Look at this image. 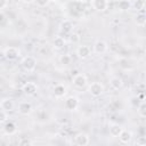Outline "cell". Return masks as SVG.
I'll return each instance as SVG.
<instances>
[{"instance_id": "obj_25", "label": "cell", "mask_w": 146, "mask_h": 146, "mask_svg": "<svg viewBox=\"0 0 146 146\" xmlns=\"http://www.w3.org/2000/svg\"><path fill=\"white\" fill-rule=\"evenodd\" d=\"M70 40H71L73 43H76V42L80 41V36H79L78 33H75V32H71V33H70Z\"/></svg>"}, {"instance_id": "obj_2", "label": "cell", "mask_w": 146, "mask_h": 146, "mask_svg": "<svg viewBox=\"0 0 146 146\" xmlns=\"http://www.w3.org/2000/svg\"><path fill=\"white\" fill-rule=\"evenodd\" d=\"M22 66L26 72H33L36 67V59L33 56H25L22 59Z\"/></svg>"}, {"instance_id": "obj_5", "label": "cell", "mask_w": 146, "mask_h": 146, "mask_svg": "<svg viewBox=\"0 0 146 146\" xmlns=\"http://www.w3.org/2000/svg\"><path fill=\"white\" fill-rule=\"evenodd\" d=\"M72 82H73V84H74L76 88H84V87L87 86V83H88V79H87V76H86L84 74L78 73V74H75V75L73 76Z\"/></svg>"}, {"instance_id": "obj_12", "label": "cell", "mask_w": 146, "mask_h": 146, "mask_svg": "<svg viewBox=\"0 0 146 146\" xmlns=\"http://www.w3.org/2000/svg\"><path fill=\"white\" fill-rule=\"evenodd\" d=\"M32 112V104L30 102H21L18 104V113L22 115H29Z\"/></svg>"}, {"instance_id": "obj_23", "label": "cell", "mask_w": 146, "mask_h": 146, "mask_svg": "<svg viewBox=\"0 0 146 146\" xmlns=\"http://www.w3.org/2000/svg\"><path fill=\"white\" fill-rule=\"evenodd\" d=\"M71 60H72V58H71L70 55H62L60 58H59L60 64H64V65H68L71 63Z\"/></svg>"}, {"instance_id": "obj_6", "label": "cell", "mask_w": 146, "mask_h": 146, "mask_svg": "<svg viewBox=\"0 0 146 146\" xmlns=\"http://www.w3.org/2000/svg\"><path fill=\"white\" fill-rule=\"evenodd\" d=\"M22 91L27 96H33L38 91V86H36V83L31 82V81L30 82H25L23 84V87H22Z\"/></svg>"}, {"instance_id": "obj_8", "label": "cell", "mask_w": 146, "mask_h": 146, "mask_svg": "<svg viewBox=\"0 0 146 146\" xmlns=\"http://www.w3.org/2000/svg\"><path fill=\"white\" fill-rule=\"evenodd\" d=\"M76 55L81 59H86L91 55V48L88 44H82L76 48Z\"/></svg>"}, {"instance_id": "obj_14", "label": "cell", "mask_w": 146, "mask_h": 146, "mask_svg": "<svg viewBox=\"0 0 146 146\" xmlns=\"http://www.w3.org/2000/svg\"><path fill=\"white\" fill-rule=\"evenodd\" d=\"M14 102H13V99H10V98H5V99H2L1 102H0V107H1V110L2 111H6V112H11L13 110H14Z\"/></svg>"}, {"instance_id": "obj_31", "label": "cell", "mask_w": 146, "mask_h": 146, "mask_svg": "<svg viewBox=\"0 0 146 146\" xmlns=\"http://www.w3.org/2000/svg\"><path fill=\"white\" fill-rule=\"evenodd\" d=\"M8 6V0H0V10L5 9Z\"/></svg>"}, {"instance_id": "obj_30", "label": "cell", "mask_w": 146, "mask_h": 146, "mask_svg": "<svg viewBox=\"0 0 146 146\" xmlns=\"http://www.w3.org/2000/svg\"><path fill=\"white\" fill-rule=\"evenodd\" d=\"M145 144H146V139H145V137H140V138L137 140V145L145 146Z\"/></svg>"}, {"instance_id": "obj_1", "label": "cell", "mask_w": 146, "mask_h": 146, "mask_svg": "<svg viewBox=\"0 0 146 146\" xmlns=\"http://www.w3.org/2000/svg\"><path fill=\"white\" fill-rule=\"evenodd\" d=\"M88 91L89 94L92 96V97H99L104 94L105 91V88H104V84L100 83V82H91L88 87Z\"/></svg>"}, {"instance_id": "obj_33", "label": "cell", "mask_w": 146, "mask_h": 146, "mask_svg": "<svg viewBox=\"0 0 146 146\" xmlns=\"http://www.w3.org/2000/svg\"><path fill=\"white\" fill-rule=\"evenodd\" d=\"M139 98H140V100H144V92H141V94L139 95Z\"/></svg>"}, {"instance_id": "obj_13", "label": "cell", "mask_w": 146, "mask_h": 146, "mask_svg": "<svg viewBox=\"0 0 146 146\" xmlns=\"http://www.w3.org/2000/svg\"><path fill=\"white\" fill-rule=\"evenodd\" d=\"M117 138H119L120 143H122V144H129L131 141V139H132V132L129 131V130L122 129V131H121V133L119 135Z\"/></svg>"}, {"instance_id": "obj_10", "label": "cell", "mask_w": 146, "mask_h": 146, "mask_svg": "<svg viewBox=\"0 0 146 146\" xmlns=\"http://www.w3.org/2000/svg\"><path fill=\"white\" fill-rule=\"evenodd\" d=\"M107 49H108V46H107V43H106L105 41H103V40L96 41V42L94 43V46H92V51L96 52V54H104V52L107 51Z\"/></svg>"}, {"instance_id": "obj_3", "label": "cell", "mask_w": 146, "mask_h": 146, "mask_svg": "<svg viewBox=\"0 0 146 146\" xmlns=\"http://www.w3.org/2000/svg\"><path fill=\"white\" fill-rule=\"evenodd\" d=\"M64 107L67 111H75L79 107V99L75 96H68L64 100Z\"/></svg>"}, {"instance_id": "obj_28", "label": "cell", "mask_w": 146, "mask_h": 146, "mask_svg": "<svg viewBox=\"0 0 146 146\" xmlns=\"http://www.w3.org/2000/svg\"><path fill=\"white\" fill-rule=\"evenodd\" d=\"M7 112L6 111H0V123L6 122L7 121Z\"/></svg>"}, {"instance_id": "obj_32", "label": "cell", "mask_w": 146, "mask_h": 146, "mask_svg": "<svg viewBox=\"0 0 146 146\" xmlns=\"http://www.w3.org/2000/svg\"><path fill=\"white\" fill-rule=\"evenodd\" d=\"M25 3H32V2H34V0H23Z\"/></svg>"}, {"instance_id": "obj_15", "label": "cell", "mask_w": 146, "mask_h": 146, "mask_svg": "<svg viewBox=\"0 0 146 146\" xmlns=\"http://www.w3.org/2000/svg\"><path fill=\"white\" fill-rule=\"evenodd\" d=\"M73 23L70 21V19H65V21H63L62 23H60V25H59V30L62 31V32H64V33H71L72 31H73Z\"/></svg>"}, {"instance_id": "obj_34", "label": "cell", "mask_w": 146, "mask_h": 146, "mask_svg": "<svg viewBox=\"0 0 146 146\" xmlns=\"http://www.w3.org/2000/svg\"><path fill=\"white\" fill-rule=\"evenodd\" d=\"M50 1H52V2H57V1H59V0H50Z\"/></svg>"}, {"instance_id": "obj_19", "label": "cell", "mask_w": 146, "mask_h": 146, "mask_svg": "<svg viewBox=\"0 0 146 146\" xmlns=\"http://www.w3.org/2000/svg\"><path fill=\"white\" fill-rule=\"evenodd\" d=\"M122 129H123V128H122L120 124H117V123H114V124L110 125V129H108V131H110V135H111L112 137H119V135L121 133Z\"/></svg>"}, {"instance_id": "obj_17", "label": "cell", "mask_w": 146, "mask_h": 146, "mask_svg": "<svg viewBox=\"0 0 146 146\" xmlns=\"http://www.w3.org/2000/svg\"><path fill=\"white\" fill-rule=\"evenodd\" d=\"M116 8L120 11H127L131 8V2L130 0H119L116 3Z\"/></svg>"}, {"instance_id": "obj_27", "label": "cell", "mask_w": 146, "mask_h": 146, "mask_svg": "<svg viewBox=\"0 0 146 146\" xmlns=\"http://www.w3.org/2000/svg\"><path fill=\"white\" fill-rule=\"evenodd\" d=\"M34 2L36 3V6H38V7L43 8V7H47V6L49 5L50 0H34Z\"/></svg>"}, {"instance_id": "obj_21", "label": "cell", "mask_w": 146, "mask_h": 146, "mask_svg": "<svg viewBox=\"0 0 146 146\" xmlns=\"http://www.w3.org/2000/svg\"><path fill=\"white\" fill-rule=\"evenodd\" d=\"M110 86H111L113 89L117 90V89H120V88L123 86V81H122V79L119 78V76H113V78L110 80Z\"/></svg>"}, {"instance_id": "obj_11", "label": "cell", "mask_w": 146, "mask_h": 146, "mask_svg": "<svg viewBox=\"0 0 146 146\" xmlns=\"http://www.w3.org/2000/svg\"><path fill=\"white\" fill-rule=\"evenodd\" d=\"M3 132L8 136H13L17 132V125L13 121H6L3 124Z\"/></svg>"}, {"instance_id": "obj_29", "label": "cell", "mask_w": 146, "mask_h": 146, "mask_svg": "<svg viewBox=\"0 0 146 146\" xmlns=\"http://www.w3.org/2000/svg\"><path fill=\"white\" fill-rule=\"evenodd\" d=\"M7 22V16L2 13V11H0V25H2L3 23H6Z\"/></svg>"}, {"instance_id": "obj_24", "label": "cell", "mask_w": 146, "mask_h": 146, "mask_svg": "<svg viewBox=\"0 0 146 146\" xmlns=\"http://www.w3.org/2000/svg\"><path fill=\"white\" fill-rule=\"evenodd\" d=\"M144 7H145V0H137L135 2V8L138 11H143L144 10Z\"/></svg>"}, {"instance_id": "obj_18", "label": "cell", "mask_w": 146, "mask_h": 146, "mask_svg": "<svg viewBox=\"0 0 146 146\" xmlns=\"http://www.w3.org/2000/svg\"><path fill=\"white\" fill-rule=\"evenodd\" d=\"M135 23H136L138 26H140V27L145 26V23H146V15L144 14V11L137 13V15L135 16Z\"/></svg>"}, {"instance_id": "obj_7", "label": "cell", "mask_w": 146, "mask_h": 146, "mask_svg": "<svg viewBox=\"0 0 146 146\" xmlns=\"http://www.w3.org/2000/svg\"><path fill=\"white\" fill-rule=\"evenodd\" d=\"M90 5L96 11H105L108 8V0H91Z\"/></svg>"}, {"instance_id": "obj_22", "label": "cell", "mask_w": 146, "mask_h": 146, "mask_svg": "<svg viewBox=\"0 0 146 146\" xmlns=\"http://www.w3.org/2000/svg\"><path fill=\"white\" fill-rule=\"evenodd\" d=\"M137 114L140 116V117H145L146 116V104L144 100H141L137 107Z\"/></svg>"}, {"instance_id": "obj_20", "label": "cell", "mask_w": 146, "mask_h": 146, "mask_svg": "<svg viewBox=\"0 0 146 146\" xmlns=\"http://www.w3.org/2000/svg\"><path fill=\"white\" fill-rule=\"evenodd\" d=\"M65 44H66V41H65V39L62 38V36H56V38L54 39V41H52V46H54V48L57 49V50L63 49Z\"/></svg>"}, {"instance_id": "obj_16", "label": "cell", "mask_w": 146, "mask_h": 146, "mask_svg": "<svg viewBox=\"0 0 146 146\" xmlns=\"http://www.w3.org/2000/svg\"><path fill=\"white\" fill-rule=\"evenodd\" d=\"M65 95H66V87L64 84L59 83V84L55 86V88H54V96L56 98H63Z\"/></svg>"}, {"instance_id": "obj_9", "label": "cell", "mask_w": 146, "mask_h": 146, "mask_svg": "<svg viewBox=\"0 0 146 146\" xmlns=\"http://www.w3.org/2000/svg\"><path fill=\"white\" fill-rule=\"evenodd\" d=\"M74 143L79 146H86L90 143V139H89V136L84 132H78L75 136H74Z\"/></svg>"}, {"instance_id": "obj_4", "label": "cell", "mask_w": 146, "mask_h": 146, "mask_svg": "<svg viewBox=\"0 0 146 146\" xmlns=\"http://www.w3.org/2000/svg\"><path fill=\"white\" fill-rule=\"evenodd\" d=\"M19 55H21V51H19V49L16 48V47H7V48L3 50V56H5L8 60H14V59H16Z\"/></svg>"}, {"instance_id": "obj_26", "label": "cell", "mask_w": 146, "mask_h": 146, "mask_svg": "<svg viewBox=\"0 0 146 146\" xmlns=\"http://www.w3.org/2000/svg\"><path fill=\"white\" fill-rule=\"evenodd\" d=\"M18 144L22 145V146H24V145H33V140H31L30 138H25L24 137V138L18 140Z\"/></svg>"}]
</instances>
